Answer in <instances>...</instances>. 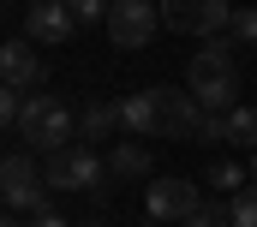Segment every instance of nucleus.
<instances>
[{
    "mask_svg": "<svg viewBox=\"0 0 257 227\" xmlns=\"http://www.w3.org/2000/svg\"><path fill=\"white\" fill-rule=\"evenodd\" d=\"M251 179H257V150H251Z\"/></svg>",
    "mask_w": 257,
    "mask_h": 227,
    "instance_id": "5701e85b",
    "label": "nucleus"
},
{
    "mask_svg": "<svg viewBox=\"0 0 257 227\" xmlns=\"http://www.w3.org/2000/svg\"><path fill=\"white\" fill-rule=\"evenodd\" d=\"M150 168H156V162H150L144 144H114V150H108V179H144Z\"/></svg>",
    "mask_w": 257,
    "mask_h": 227,
    "instance_id": "ddd939ff",
    "label": "nucleus"
},
{
    "mask_svg": "<svg viewBox=\"0 0 257 227\" xmlns=\"http://www.w3.org/2000/svg\"><path fill=\"white\" fill-rule=\"evenodd\" d=\"M72 138H78V113L54 90H30L18 108V144L30 156H60V150H72Z\"/></svg>",
    "mask_w": 257,
    "mask_h": 227,
    "instance_id": "f03ea898",
    "label": "nucleus"
},
{
    "mask_svg": "<svg viewBox=\"0 0 257 227\" xmlns=\"http://www.w3.org/2000/svg\"><path fill=\"white\" fill-rule=\"evenodd\" d=\"M114 126H120V102H90L78 113V144H102L114 138Z\"/></svg>",
    "mask_w": 257,
    "mask_h": 227,
    "instance_id": "f8f14e48",
    "label": "nucleus"
},
{
    "mask_svg": "<svg viewBox=\"0 0 257 227\" xmlns=\"http://www.w3.org/2000/svg\"><path fill=\"white\" fill-rule=\"evenodd\" d=\"M18 108H24V102H18V90H12V84H0V132H6V126H18Z\"/></svg>",
    "mask_w": 257,
    "mask_h": 227,
    "instance_id": "6ab92c4d",
    "label": "nucleus"
},
{
    "mask_svg": "<svg viewBox=\"0 0 257 227\" xmlns=\"http://www.w3.org/2000/svg\"><path fill=\"white\" fill-rule=\"evenodd\" d=\"M221 144H239V150H257V108H239L221 113Z\"/></svg>",
    "mask_w": 257,
    "mask_h": 227,
    "instance_id": "4468645a",
    "label": "nucleus"
},
{
    "mask_svg": "<svg viewBox=\"0 0 257 227\" xmlns=\"http://www.w3.org/2000/svg\"><path fill=\"white\" fill-rule=\"evenodd\" d=\"M30 227H78V221H66V215H54V209H42V215H36Z\"/></svg>",
    "mask_w": 257,
    "mask_h": 227,
    "instance_id": "412c9836",
    "label": "nucleus"
},
{
    "mask_svg": "<svg viewBox=\"0 0 257 227\" xmlns=\"http://www.w3.org/2000/svg\"><path fill=\"white\" fill-rule=\"evenodd\" d=\"M120 132H138V138H162V108H156V90H138L120 102Z\"/></svg>",
    "mask_w": 257,
    "mask_h": 227,
    "instance_id": "9b49d317",
    "label": "nucleus"
},
{
    "mask_svg": "<svg viewBox=\"0 0 257 227\" xmlns=\"http://www.w3.org/2000/svg\"><path fill=\"white\" fill-rule=\"evenodd\" d=\"M78 227H102V221H78Z\"/></svg>",
    "mask_w": 257,
    "mask_h": 227,
    "instance_id": "b1692460",
    "label": "nucleus"
},
{
    "mask_svg": "<svg viewBox=\"0 0 257 227\" xmlns=\"http://www.w3.org/2000/svg\"><path fill=\"white\" fill-rule=\"evenodd\" d=\"M186 227H233V221H227V209H221V203H197L192 215H186Z\"/></svg>",
    "mask_w": 257,
    "mask_h": 227,
    "instance_id": "a211bd4d",
    "label": "nucleus"
},
{
    "mask_svg": "<svg viewBox=\"0 0 257 227\" xmlns=\"http://www.w3.org/2000/svg\"><path fill=\"white\" fill-rule=\"evenodd\" d=\"M227 30H233V42H257V6H251V12H233Z\"/></svg>",
    "mask_w": 257,
    "mask_h": 227,
    "instance_id": "aec40b11",
    "label": "nucleus"
},
{
    "mask_svg": "<svg viewBox=\"0 0 257 227\" xmlns=\"http://www.w3.org/2000/svg\"><path fill=\"white\" fill-rule=\"evenodd\" d=\"M24 36L30 42H72L78 36V18L66 0H30L24 6Z\"/></svg>",
    "mask_w": 257,
    "mask_h": 227,
    "instance_id": "6e6552de",
    "label": "nucleus"
},
{
    "mask_svg": "<svg viewBox=\"0 0 257 227\" xmlns=\"http://www.w3.org/2000/svg\"><path fill=\"white\" fill-rule=\"evenodd\" d=\"M0 227H18V215H0Z\"/></svg>",
    "mask_w": 257,
    "mask_h": 227,
    "instance_id": "4be33fe9",
    "label": "nucleus"
},
{
    "mask_svg": "<svg viewBox=\"0 0 257 227\" xmlns=\"http://www.w3.org/2000/svg\"><path fill=\"white\" fill-rule=\"evenodd\" d=\"M186 90L197 96L203 113H233L239 108V72H233V42L227 36H209L186 66Z\"/></svg>",
    "mask_w": 257,
    "mask_h": 227,
    "instance_id": "f257e3e1",
    "label": "nucleus"
},
{
    "mask_svg": "<svg viewBox=\"0 0 257 227\" xmlns=\"http://www.w3.org/2000/svg\"><path fill=\"white\" fill-rule=\"evenodd\" d=\"M0 197H6L12 215H42L48 197H54V185H48V173L18 150V156H0Z\"/></svg>",
    "mask_w": 257,
    "mask_h": 227,
    "instance_id": "7ed1b4c3",
    "label": "nucleus"
},
{
    "mask_svg": "<svg viewBox=\"0 0 257 227\" xmlns=\"http://www.w3.org/2000/svg\"><path fill=\"white\" fill-rule=\"evenodd\" d=\"M233 24V6L227 0H162V30H180V36H221Z\"/></svg>",
    "mask_w": 257,
    "mask_h": 227,
    "instance_id": "20e7f679",
    "label": "nucleus"
},
{
    "mask_svg": "<svg viewBox=\"0 0 257 227\" xmlns=\"http://www.w3.org/2000/svg\"><path fill=\"white\" fill-rule=\"evenodd\" d=\"M227 221L233 227H257V185H245V191L227 197Z\"/></svg>",
    "mask_w": 257,
    "mask_h": 227,
    "instance_id": "2eb2a0df",
    "label": "nucleus"
},
{
    "mask_svg": "<svg viewBox=\"0 0 257 227\" xmlns=\"http://www.w3.org/2000/svg\"><path fill=\"white\" fill-rule=\"evenodd\" d=\"M102 30L114 36V48H144V42L162 30V6H156V0H114Z\"/></svg>",
    "mask_w": 257,
    "mask_h": 227,
    "instance_id": "423d86ee",
    "label": "nucleus"
},
{
    "mask_svg": "<svg viewBox=\"0 0 257 227\" xmlns=\"http://www.w3.org/2000/svg\"><path fill=\"white\" fill-rule=\"evenodd\" d=\"M197 203V185L192 179H180V173H162V179H150V191H144V209L156 215V221H186Z\"/></svg>",
    "mask_w": 257,
    "mask_h": 227,
    "instance_id": "0eeeda50",
    "label": "nucleus"
},
{
    "mask_svg": "<svg viewBox=\"0 0 257 227\" xmlns=\"http://www.w3.org/2000/svg\"><path fill=\"white\" fill-rule=\"evenodd\" d=\"M0 84L12 90H42V60L30 42H0Z\"/></svg>",
    "mask_w": 257,
    "mask_h": 227,
    "instance_id": "9d476101",
    "label": "nucleus"
},
{
    "mask_svg": "<svg viewBox=\"0 0 257 227\" xmlns=\"http://www.w3.org/2000/svg\"><path fill=\"white\" fill-rule=\"evenodd\" d=\"M42 173H48L54 191H96V185L108 179V156H96L90 144H72V150H60Z\"/></svg>",
    "mask_w": 257,
    "mask_h": 227,
    "instance_id": "39448f33",
    "label": "nucleus"
},
{
    "mask_svg": "<svg viewBox=\"0 0 257 227\" xmlns=\"http://www.w3.org/2000/svg\"><path fill=\"white\" fill-rule=\"evenodd\" d=\"M156 108H162V138H197L203 132V108L192 90H156Z\"/></svg>",
    "mask_w": 257,
    "mask_h": 227,
    "instance_id": "1a4fd4ad",
    "label": "nucleus"
},
{
    "mask_svg": "<svg viewBox=\"0 0 257 227\" xmlns=\"http://www.w3.org/2000/svg\"><path fill=\"white\" fill-rule=\"evenodd\" d=\"M209 191H227V197H233V191H245V168L215 162V168H209Z\"/></svg>",
    "mask_w": 257,
    "mask_h": 227,
    "instance_id": "dca6fc26",
    "label": "nucleus"
},
{
    "mask_svg": "<svg viewBox=\"0 0 257 227\" xmlns=\"http://www.w3.org/2000/svg\"><path fill=\"white\" fill-rule=\"evenodd\" d=\"M66 6H72V18H78V30H84V24H108V6H114V0H66Z\"/></svg>",
    "mask_w": 257,
    "mask_h": 227,
    "instance_id": "f3484780",
    "label": "nucleus"
}]
</instances>
